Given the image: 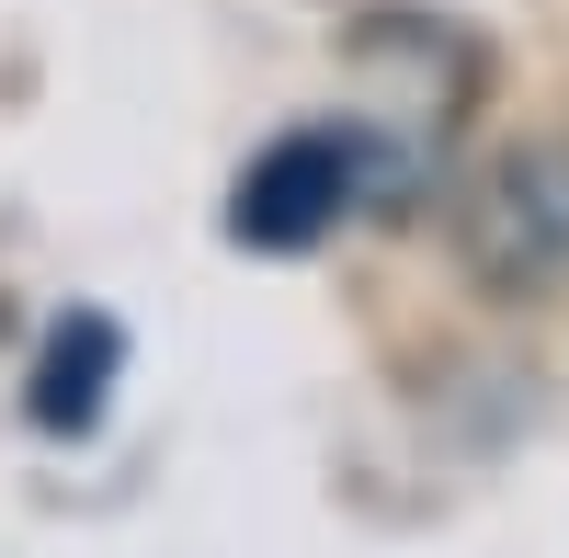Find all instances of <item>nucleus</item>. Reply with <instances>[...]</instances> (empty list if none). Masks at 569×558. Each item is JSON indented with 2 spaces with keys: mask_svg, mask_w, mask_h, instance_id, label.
<instances>
[{
  "mask_svg": "<svg viewBox=\"0 0 569 558\" xmlns=\"http://www.w3.org/2000/svg\"><path fill=\"white\" fill-rule=\"evenodd\" d=\"M456 262L490 297H547L569 273V149L558 137H512L467 171L456 195Z\"/></svg>",
  "mask_w": 569,
  "mask_h": 558,
  "instance_id": "f257e3e1",
  "label": "nucleus"
},
{
  "mask_svg": "<svg viewBox=\"0 0 569 558\" xmlns=\"http://www.w3.org/2000/svg\"><path fill=\"white\" fill-rule=\"evenodd\" d=\"M365 206V137L353 126H297L240 171L228 195V240L240 251H319L330 228Z\"/></svg>",
  "mask_w": 569,
  "mask_h": 558,
  "instance_id": "f03ea898",
  "label": "nucleus"
},
{
  "mask_svg": "<svg viewBox=\"0 0 569 558\" xmlns=\"http://www.w3.org/2000/svg\"><path fill=\"white\" fill-rule=\"evenodd\" d=\"M114 365H126V331L103 308H69L58 331H46V353H34V422L46 434H91L103 422V388H114Z\"/></svg>",
  "mask_w": 569,
  "mask_h": 558,
  "instance_id": "7ed1b4c3",
  "label": "nucleus"
}]
</instances>
